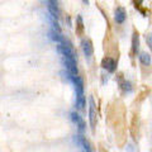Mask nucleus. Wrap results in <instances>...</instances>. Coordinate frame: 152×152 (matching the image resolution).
Listing matches in <instances>:
<instances>
[{
    "label": "nucleus",
    "instance_id": "nucleus-1",
    "mask_svg": "<svg viewBox=\"0 0 152 152\" xmlns=\"http://www.w3.org/2000/svg\"><path fill=\"white\" fill-rule=\"evenodd\" d=\"M57 52H58L62 57H66V58L76 60L72 48H71L70 46H67L66 43H58V46H57Z\"/></svg>",
    "mask_w": 152,
    "mask_h": 152
},
{
    "label": "nucleus",
    "instance_id": "nucleus-2",
    "mask_svg": "<svg viewBox=\"0 0 152 152\" xmlns=\"http://www.w3.org/2000/svg\"><path fill=\"white\" fill-rule=\"evenodd\" d=\"M126 18H127L126 9L122 7H117L115 10H114V20H115V23L117 24H123L126 22Z\"/></svg>",
    "mask_w": 152,
    "mask_h": 152
},
{
    "label": "nucleus",
    "instance_id": "nucleus-3",
    "mask_svg": "<svg viewBox=\"0 0 152 152\" xmlns=\"http://www.w3.org/2000/svg\"><path fill=\"white\" fill-rule=\"evenodd\" d=\"M102 67L104 70H108L109 72H114L117 69V62L115 60H113L112 57H104L102 61Z\"/></svg>",
    "mask_w": 152,
    "mask_h": 152
},
{
    "label": "nucleus",
    "instance_id": "nucleus-4",
    "mask_svg": "<svg viewBox=\"0 0 152 152\" xmlns=\"http://www.w3.org/2000/svg\"><path fill=\"white\" fill-rule=\"evenodd\" d=\"M81 48H83V52L86 58H90L94 53V48H93V43L90 39H83L81 41Z\"/></svg>",
    "mask_w": 152,
    "mask_h": 152
},
{
    "label": "nucleus",
    "instance_id": "nucleus-5",
    "mask_svg": "<svg viewBox=\"0 0 152 152\" xmlns=\"http://www.w3.org/2000/svg\"><path fill=\"white\" fill-rule=\"evenodd\" d=\"M89 121H90V126H91V129H95V126H96V113H95V104L94 100L90 99V108H89Z\"/></svg>",
    "mask_w": 152,
    "mask_h": 152
},
{
    "label": "nucleus",
    "instance_id": "nucleus-6",
    "mask_svg": "<svg viewBox=\"0 0 152 152\" xmlns=\"http://www.w3.org/2000/svg\"><path fill=\"white\" fill-rule=\"evenodd\" d=\"M70 77H71V80H72V83L75 84L76 94H84V81H83V79L80 77L79 75H76V76L70 75Z\"/></svg>",
    "mask_w": 152,
    "mask_h": 152
},
{
    "label": "nucleus",
    "instance_id": "nucleus-7",
    "mask_svg": "<svg viewBox=\"0 0 152 152\" xmlns=\"http://www.w3.org/2000/svg\"><path fill=\"white\" fill-rule=\"evenodd\" d=\"M71 119H72L74 123H76V124L79 126V131H80V132H83V131H84L85 123H84V121H83V118L80 117L76 112H72V113H71Z\"/></svg>",
    "mask_w": 152,
    "mask_h": 152
},
{
    "label": "nucleus",
    "instance_id": "nucleus-8",
    "mask_svg": "<svg viewBox=\"0 0 152 152\" xmlns=\"http://www.w3.org/2000/svg\"><path fill=\"white\" fill-rule=\"evenodd\" d=\"M138 50H140V36L137 32H134L133 33V37H132V52H133V55H137Z\"/></svg>",
    "mask_w": 152,
    "mask_h": 152
},
{
    "label": "nucleus",
    "instance_id": "nucleus-9",
    "mask_svg": "<svg viewBox=\"0 0 152 152\" xmlns=\"http://www.w3.org/2000/svg\"><path fill=\"white\" fill-rule=\"evenodd\" d=\"M50 37H51L55 42H57V43H65V39H64V37L61 36V32L57 31V29L51 31V32H50Z\"/></svg>",
    "mask_w": 152,
    "mask_h": 152
},
{
    "label": "nucleus",
    "instance_id": "nucleus-10",
    "mask_svg": "<svg viewBox=\"0 0 152 152\" xmlns=\"http://www.w3.org/2000/svg\"><path fill=\"white\" fill-rule=\"evenodd\" d=\"M76 32H77V34H80V36L84 33V22H83L81 15L76 17Z\"/></svg>",
    "mask_w": 152,
    "mask_h": 152
},
{
    "label": "nucleus",
    "instance_id": "nucleus-11",
    "mask_svg": "<svg viewBox=\"0 0 152 152\" xmlns=\"http://www.w3.org/2000/svg\"><path fill=\"white\" fill-rule=\"evenodd\" d=\"M140 61L142 65L148 66L151 64V55H148L147 52H141L140 53Z\"/></svg>",
    "mask_w": 152,
    "mask_h": 152
},
{
    "label": "nucleus",
    "instance_id": "nucleus-12",
    "mask_svg": "<svg viewBox=\"0 0 152 152\" xmlns=\"http://www.w3.org/2000/svg\"><path fill=\"white\" fill-rule=\"evenodd\" d=\"M76 105L79 109H84L85 107V96L84 94H76Z\"/></svg>",
    "mask_w": 152,
    "mask_h": 152
},
{
    "label": "nucleus",
    "instance_id": "nucleus-13",
    "mask_svg": "<svg viewBox=\"0 0 152 152\" xmlns=\"http://www.w3.org/2000/svg\"><path fill=\"white\" fill-rule=\"evenodd\" d=\"M146 43H147V46L150 47V50L152 51V33L146 34Z\"/></svg>",
    "mask_w": 152,
    "mask_h": 152
},
{
    "label": "nucleus",
    "instance_id": "nucleus-14",
    "mask_svg": "<svg viewBox=\"0 0 152 152\" xmlns=\"http://www.w3.org/2000/svg\"><path fill=\"white\" fill-rule=\"evenodd\" d=\"M121 88H122V89H124L126 91H131V84H129V83H127V81H122Z\"/></svg>",
    "mask_w": 152,
    "mask_h": 152
},
{
    "label": "nucleus",
    "instance_id": "nucleus-15",
    "mask_svg": "<svg viewBox=\"0 0 152 152\" xmlns=\"http://www.w3.org/2000/svg\"><path fill=\"white\" fill-rule=\"evenodd\" d=\"M141 3H142V0H136V7L137 5H141Z\"/></svg>",
    "mask_w": 152,
    "mask_h": 152
},
{
    "label": "nucleus",
    "instance_id": "nucleus-16",
    "mask_svg": "<svg viewBox=\"0 0 152 152\" xmlns=\"http://www.w3.org/2000/svg\"><path fill=\"white\" fill-rule=\"evenodd\" d=\"M83 1H84L85 4H86V5H88V4H89V0H83Z\"/></svg>",
    "mask_w": 152,
    "mask_h": 152
}]
</instances>
